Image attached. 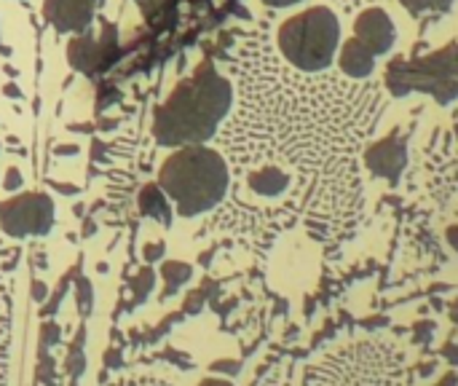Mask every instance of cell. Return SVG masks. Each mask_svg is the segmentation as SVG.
I'll return each mask as SVG.
<instances>
[{"instance_id": "1", "label": "cell", "mask_w": 458, "mask_h": 386, "mask_svg": "<svg viewBox=\"0 0 458 386\" xmlns=\"http://www.w3.org/2000/svg\"><path fill=\"white\" fill-rule=\"evenodd\" d=\"M268 148L244 175V188L276 204V234L303 220L317 239H346L362 215L360 156L384 113L378 83L344 73L284 67L266 46Z\"/></svg>"}, {"instance_id": "2", "label": "cell", "mask_w": 458, "mask_h": 386, "mask_svg": "<svg viewBox=\"0 0 458 386\" xmlns=\"http://www.w3.org/2000/svg\"><path fill=\"white\" fill-rule=\"evenodd\" d=\"M233 107V86L212 62L182 78L153 113V137L164 148L204 145Z\"/></svg>"}, {"instance_id": "3", "label": "cell", "mask_w": 458, "mask_h": 386, "mask_svg": "<svg viewBox=\"0 0 458 386\" xmlns=\"http://www.w3.org/2000/svg\"><path fill=\"white\" fill-rule=\"evenodd\" d=\"M416 368L392 339H360L327 352L306 371V386H413Z\"/></svg>"}, {"instance_id": "4", "label": "cell", "mask_w": 458, "mask_h": 386, "mask_svg": "<svg viewBox=\"0 0 458 386\" xmlns=\"http://www.w3.org/2000/svg\"><path fill=\"white\" fill-rule=\"evenodd\" d=\"M158 185L169 202H174L180 218H196L223 204L231 185V169L217 150L207 145H188L177 148L161 164Z\"/></svg>"}, {"instance_id": "5", "label": "cell", "mask_w": 458, "mask_h": 386, "mask_svg": "<svg viewBox=\"0 0 458 386\" xmlns=\"http://www.w3.org/2000/svg\"><path fill=\"white\" fill-rule=\"evenodd\" d=\"M341 43V24L325 5L290 16L276 32L279 54L301 73H325Z\"/></svg>"}, {"instance_id": "6", "label": "cell", "mask_w": 458, "mask_h": 386, "mask_svg": "<svg viewBox=\"0 0 458 386\" xmlns=\"http://www.w3.org/2000/svg\"><path fill=\"white\" fill-rule=\"evenodd\" d=\"M386 89L394 97L424 91L440 105H451L458 99V40L429 56L392 59L386 67Z\"/></svg>"}, {"instance_id": "7", "label": "cell", "mask_w": 458, "mask_h": 386, "mask_svg": "<svg viewBox=\"0 0 458 386\" xmlns=\"http://www.w3.org/2000/svg\"><path fill=\"white\" fill-rule=\"evenodd\" d=\"M121 59V40L113 21L102 19L99 30H86L83 35H72L67 43V62L75 73L86 78L105 75Z\"/></svg>"}, {"instance_id": "8", "label": "cell", "mask_w": 458, "mask_h": 386, "mask_svg": "<svg viewBox=\"0 0 458 386\" xmlns=\"http://www.w3.org/2000/svg\"><path fill=\"white\" fill-rule=\"evenodd\" d=\"M54 199L40 191H24L0 202V228L13 239L46 236L54 228Z\"/></svg>"}, {"instance_id": "9", "label": "cell", "mask_w": 458, "mask_h": 386, "mask_svg": "<svg viewBox=\"0 0 458 386\" xmlns=\"http://www.w3.org/2000/svg\"><path fill=\"white\" fill-rule=\"evenodd\" d=\"M102 0H43V19L56 32L83 35L91 30Z\"/></svg>"}, {"instance_id": "10", "label": "cell", "mask_w": 458, "mask_h": 386, "mask_svg": "<svg viewBox=\"0 0 458 386\" xmlns=\"http://www.w3.org/2000/svg\"><path fill=\"white\" fill-rule=\"evenodd\" d=\"M354 38L368 51H373V56H378V54L392 51V46L397 40V30L384 8H368L354 21Z\"/></svg>"}, {"instance_id": "11", "label": "cell", "mask_w": 458, "mask_h": 386, "mask_svg": "<svg viewBox=\"0 0 458 386\" xmlns=\"http://www.w3.org/2000/svg\"><path fill=\"white\" fill-rule=\"evenodd\" d=\"M365 164L373 175L378 177H389V180H397V175L405 169L408 164V148H405V140L403 134H389L373 145H368L365 150Z\"/></svg>"}, {"instance_id": "12", "label": "cell", "mask_w": 458, "mask_h": 386, "mask_svg": "<svg viewBox=\"0 0 458 386\" xmlns=\"http://www.w3.org/2000/svg\"><path fill=\"white\" fill-rule=\"evenodd\" d=\"M338 64H341V73H344L346 78H352V81H365V78H370L373 70H376V56H373V51H368L357 38H349V40L344 43V48H341Z\"/></svg>"}, {"instance_id": "13", "label": "cell", "mask_w": 458, "mask_h": 386, "mask_svg": "<svg viewBox=\"0 0 458 386\" xmlns=\"http://www.w3.org/2000/svg\"><path fill=\"white\" fill-rule=\"evenodd\" d=\"M137 204H140V212H142L145 218L158 220V223H161V226H166V228L172 226V207H169V196L161 191V185H158V183H148V185H142Z\"/></svg>"}, {"instance_id": "14", "label": "cell", "mask_w": 458, "mask_h": 386, "mask_svg": "<svg viewBox=\"0 0 458 386\" xmlns=\"http://www.w3.org/2000/svg\"><path fill=\"white\" fill-rule=\"evenodd\" d=\"M161 277H164V285H166V296H174L182 285H188V279L193 277V269L188 263H180V261H166L161 266Z\"/></svg>"}, {"instance_id": "15", "label": "cell", "mask_w": 458, "mask_h": 386, "mask_svg": "<svg viewBox=\"0 0 458 386\" xmlns=\"http://www.w3.org/2000/svg\"><path fill=\"white\" fill-rule=\"evenodd\" d=\"M413 16H424V13H445L454 0H400Z\"/></svg>"}, {"instance_id": "16", "label": "cell", "mask_w": 458, "mask_h": 386, "mask_svg": "<svg viewBox=\"0 0 458 386\" xmlns=\"http://www.w3.org/2000/svg\"><path fill=\"white\" fill-rule=\"evenodd\" d=\"M134 3H137L140 13H142L148 21H153V19H158V16L169 8L172 0H134Z\"/></svg>"}, {"instance_id": "17", "label": "cell", "mask_w": 458, "mask_h": 386, "mask_svg": "<svg viewBox=\"0 0 458 386\" xmlns=\"http://www.w3.org/2000/svg\"><path fill=\"white\" fill-rule=\"evenodd\" d=\"M21 185V175H19V169H8V177H5V188L8 191H16Z\"/></svg>"}, {"instance_id": "18", "label": "cell", "mask_w": 458, "mask_h": 386, "mask_svg": "<svg viewBox=\"0 0 458 386\" xmlns=\"http://www.w3.org/2000/svg\"><path fill=\"white\" fill-rule=\"evenodd\" d=\"M435 386H458V376L451 371V373H445V376H443V379H440Z\"/></svg>"}, {"instance_id": "19", "label": "cell", "mask_w": 458, "mask_h": 386, "mask_svg": "<svg viewBox=\"0 0 458 386\" xmlns=\"http://www.w3.org/2000/svg\"><path fill=\"white\" fill-rule=\"evenodd\" d=\"M266 5H274V8H287V5H295L301 0H263Z\"/></svg>"}, {"instance_id": "20", "label": "cell", "mask_w": 458, "mask_h": 386, "mask_svg": "<svg viewBox=\"0 0 458 386\" xmlns=\"http://www.w3.org/2000/svg\"><path fill=\"white\" fill-rule=\"evenodd\" d=\"M199 386H233V384H231V382H225V379H215V376H212V379H204Z\"/></svg>"}, {"instance_id": "21", "label": "cell", "mask_w": 458, "mask_h": 386, "mask_svg": "<svg viewBox=\"0 0 458 386\" xmlns=\"http://www.w3.org/2000/svg\"><path fill=\"white\" fill-rule=\"evenodd\" d=\"M448 242H451V247L458 253V226L454 228H448Z\"/></svg>"}, {"instance_id": "22", "label": "cell", "mask_w": 458, "mask_h": 386, "mask_svg": "<svg viewBox=\"0 0 458 386\" xmlns=\"http://www.w3.org/2000/svg\"><path fill=\"white\" fill-rule=\"evenodd\" d=\"M161 253H164V247H161V244H153V247H148V250H145V255H161Z\"/></svg>"}, {"instance_id": "23", "label": "cell", "mask_w": 458, "mask_h": 386, "mask_svg": "<svg viewBox=\"0 0 458 386\" xmlns=\"http://www.w3.org/2000/svg\"><path fill=\"white\" fill-rule=\"evenodd\" d=\"M456 118H458V113H456Z\"/></svg>"}]
</instances>
